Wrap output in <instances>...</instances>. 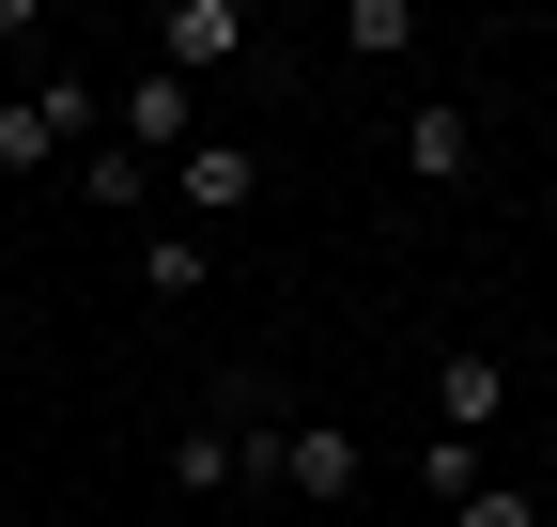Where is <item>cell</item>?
Wrapping results in <instances>:
<instances>
[{
  "label": "cell",
  "mask_w": 557,
  "mask_h": 527,
  "mask_svg": "<svg viewBox=\"0 0 557 527\" xmlns=\"http://www.w3.org/2000/svg\"><path fill=\"white\" fill-rule=\"evenodd\" d=\"M201 280H218V233H186V218L139 233V295H201Z\"/></svg>",
  "instance_id": "cell-8"
},
{
  "label": "cell",
  "mask_w": 557,
  "mask_h": 527,
  "mask_svg": "<svg viewBox=\"0 0 557 527\" xmlns=\"http://www.w3.org/2000/svg\"><path fill=\"white\" fill-rule=\"evenodd\" d=\"M449 527H527V497H511V481H480V497H465Z\"/></svg>",
  "instance_id": "cell-11"
},
{
  "label": "cell",
  "mask_w": 557,
  "mask_h": 527,
  "mask_svg": "<svg viewBox=\"0 0 557 527\" xmlns=\"http://www.w3.org/2000/svg\"><path fill=\"white\" fill-rule=\"evenodd\" d=\"M171 481H186V497H233V481H248V404L186 419V434H171Z\"/></svg>",
  "instance_id": "cell-7"
},
{
  "label": "cell",
  "mask_w": 557,
  "mask_h": 527,
  "mask_svg": "<svg viewBox=\"0 0 557 527\" xmlns=\"http://www.w3.org/2000/svg\"><path fill=\"white\" fill-rule=\"evenodd\" d=\"M403 171H418V186H465V171H480V109H465V94H418V109H403Z\"/></svg>",
  "instance_id": "cell-6"
},
{
  "label": "cell",
  "mask_w": 557,
  "mask_h": 527,
  "mask_svg": "<svg viewBox=\"0 0 557 527\" xmlns=\"http://www.w3.org/2000/svg\"><path fill=\"white\" fill-rule=\"evenodd\" d=\"M218 62H248V0H171V16H156V78H218Z\"/></svg>",
  "instance_id": "cell-2"
},
{
  "label": "cell",
  "mask_w": 557,
  "mask_h": 527,
  "mask_svg": "<svg viewBox=\"0 0 557 527\" xmlns=\"http://www.w3.org/2000/svg\"><path fill=\"white\" fill-rule=\"evenodd\" d=\"M263 481H295L310 512H341V497H357V481H372V450H357V434H341V419H278V466H263Z\"/></svg>",
  "instance_id": "cell-3"
},
{
  "label": "cell",
  "mask_w": 557,
  "mask_h": 527,
  "mask_svg": "<svg viewBox=\"0 0 557 527\" xmlns=\"http://www.w3.org/2000/svg\"><path fill=\"white\" fill-rule=\"evenodd\" d=\"M171 186H186V233H201V218H248V203H263V156L233 140V124H201V140H186V171H171Z\"/></svg>",
  "instance_id": "cell-4"
},
{
  "label": "cell",
  "mask_w": 557,
  "mask_h": 527,
  "mask_svg": "<svg viewBox=\"0 0 557 527\" xmlns=\"http://www.w3.org/2000/svg\"><path fill=\"white\" fill-rule=\"evenodd\" d=\"M480 481H496V466H480V434H434V450H418V497H449V512H465Z\"/></svg>",
  "instance_id": "cell-10"
},
{
  "label": "cell",
  "mask_w": 557,
  "mask_h": 527,
  "mask_svg": "<svg viewBox=\"0 0 557 527\" xmlns=\"http://www.w3.org/2000/svg\"><path fill=\"white\" fill-rule=\"evenodd\" d=\"M62 186H78V203H109V218H139V203H156L171 171H156V156H124V140H94V156L62 171Z\"/></svg>",
  "instance_id": "cell-9"
},
{
  "label": "cell",
  "mask_w": 557,
  "mask_h": 527,
  "mask_svg": "<svg viewBox=\"0 0 557 527\" xmlns=\"http://www.w3.org/2000/svg\"><path fill=\"white\" fill-rule=\"evenodd\" d=\"M109 140H124V156H156V171H186V140H201V94H186V78H156V62H139V78L109 94Z\"/></svg>",
  "instance_id": "cell-1"
},
{
  "label": "cell",
  "mask_w": 557,
  "mask_h": 527,
  "mask_svg": "<svg viewBox=\"0 0 557 527\" xmlns=\"http://www.w3.org/2000/svg\"><path fill=\"white\" fill-rule=\"evenodd\" d=\"M496 419H511V357L496 342H449L434 357V434H496Z\"/></svg>",
  "instance_id": "cell-5"
}]
</instances>
